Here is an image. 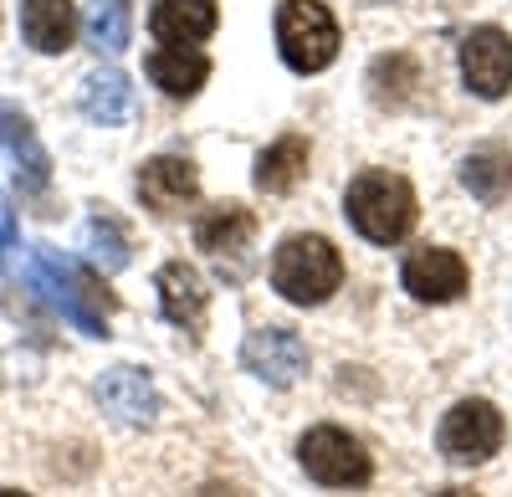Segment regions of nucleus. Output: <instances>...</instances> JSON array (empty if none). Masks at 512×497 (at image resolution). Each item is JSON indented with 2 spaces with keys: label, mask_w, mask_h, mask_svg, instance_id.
<instances>
[{
  "label": "nucleus",
  "mask_w": 512,
  "mask_h": 497,
  "mask_svg": "<svg viewBox=\"0 0 512 497\" xmlns=\"http://www.w3.org/2000/svg\"><path fill=\"white\" fill-rule=\"evenodd\" d=\"M507 441V421L492 400H461L446 410V421L436 431V446L446 462H461V467H477V462H492Z\"/></svg>",
  "instance_id": "nucleus-5"
},
{
  "label": "nucleus",
  "mask_w": 512,
  "mask_h": 497,
  "mask_svg": "<svg viewBox=\"0 0 512 497\" xmlns=\"http://www.w3.org/2000/svg\"><path fill=\"white\" fill-rule=\"evenodd\" d=\"M297 462L303 472L323 487H364L374 477V462L359 436L338 431V426H313L303 441H297Z\"/></svg>",
  "instance_id": "nucleus-6"
},
{
  "label": "nucleus",
  "mask_w": 512,
  "mask_h": 497,
  "mask_svg": "<svg viewBox=\"0 0 512 497\" xmlns=\"http://www.w3.org/2000/svg\"><path fill=\"white\" fill-rule=\"evenodd\" d=\"M82 241H88L93 267H103V272L128 267V236L118 231V221H113V216H93V221H88V231H82Z\"/></svg>",
  "instance_id": "nucleus-23"
},
{
  "label": "nucleus",
  "mask_w": 512,
  "mask_h": 497,
  "mask_svg": "<svg viewBox=\"0 0 512 497\" xmlns=\"http://www.w3.org/2000/svg\"><path fill=\"white\" fill-rule=\"evenodd\" d=\"M461 77L477 98H502L512 88V41L497 26H477L461 41Z\"/></svg>",
  "instance_id": "nucleus-9"
},
{
  "label": "nucleus",
  "mask_w": 512,
  "mask_h": 497,
  "mask_svg": "<svg viewBox=\"0 0 512 497\" xmlns=\"http://www.w3.org/2000/svg\"><path fill=\"white\" fill-rule=\"evenodd\" d=\"M98 405L108 410L113 421L123 426H154L159 416V390L149 380V369H134V364H118L98 380Z\"/></svg>",
  "instance_id": "nucleus-10"
},
{
  "label": "nucleus",
  "mask_w": 512,
  "mask_h": 497,
  "mask_svg": "<svg viewBox=\"0 0 512 497\" xmlns=\"http://www.w3.org/2000/svg\"><path fill=\"white\" fill-rule=\"evenodd\" d=\"M11 252H16V211H11L6 190H0V267H6Z\"/></svg>",
  "instance_id": "nucleus-24"
},
{
  "label": "nucleus",
  "mask_w": 512,
  "mask_h": 497,
  "mask_svg": "<svg viewBox=\"0 0 512 497\" xmlns=\"http://www.w3.org/2000/svg\"><path fill=\"white\" fill-rule=\"evenodd\" d=\"M82 113H88L93 123H103V129L128 123V118H134V82H128L118 67L88 72V77H82Z\"/></svg>",
  "instance_id": "nucleus-17"
},
{
  "label": "nucleus",
  "mask_w": 512,
  "mask_h": 497,
  "mask_svg": "<svg viewBox=\"0 0 512 497\" xmlns=\"http://www.w3.org/2000/svg\"><path fill=\"white\" fill-rule=\"evenodd\" d=\"M134 36V11L128 0H93L88 6V41L98 52H123Z\"/></svg>",
  "instance_id": "nucleus-21"
},
{
  "label": "nucleus",
  "mask_w": 512,
  "mask_h": 497,
  "mask_svg": "<svg viewBox=\"0 0 512 497\" xmlns=\"http://www.w3.org/2000/svg\"><path fill=\"white\" fill-rule=\"evenodd\" d=\"M149 31L164 41V47H180L190 52L195 41H205L216 31V6L210 0H159L149 11Z\"/></svg>",
  "instance_id": "nucleus-14"
},
{
  "label": "nucleus",
  "mask_w": 512,
  "mask_h": 497,
  "mask_svg": "<svg viewBox=\"0 0 512 497\" xmlns=\"http://www.w3.org/2000/svg\"><path fill=\"white\" fill-rule=\"evenodd\" d=\"M159 308H164V318L169 323H180L185 334H200L205 328V303H210V293H205V277L190 267V262H169L164 272H159Z\"/></svg>",
  "instance_id": "nucleus-13"
},
{
  "label": "nucleus",
  "mask_w": 512,
  "mask_h": 497,
  "mask_svg": "<svg viewBox=\"0 0 512 497\" xmlns=\"http://www.w3.org/2000/svg\"><path fill=\"white\" fill-rule=\"evenodd\" d=\"M277 47L292 72H323L338 57V21L318 0H282L277 11Z\"/></svg>",
  "instance_id": "nucleus-4"
},
{
  "label": "nucleus",
  "mask_w": 512,
  "mask_h": 497,
  "mask_svg": "<svg viewBox=\"0 0 512 497\" xmlns=\"http://www.w3.org/2000/svg\"><path fill=\"white\" fill-rule=\"evenodd\" d=\"M149 77H154V88H164L169 98H195L205 88V77H210V62L200 52H180V47H159L149 52Z\"/></svg>",
  "instance_id": "nucleus-20"
},
{
  "label": "nucleus",
  "mask_w": 512,
  "mask_h": 497,
  "mask_svg": "<svg viewBox=\"0 0 512 497\" xmlns=\"http://www.w3.org/2000/svg\"><path fill=\"white\" fill-rule=\"evenodd\" d=\"M0 497H26V492H16V487H0Z\"/></svg>",
  "instance_id": "nucleus-26"
},
{
  "label": "nucleus",
  "mask_w": 512,
  "mask_h": 497,
  "mask_svg": "<svg viewBox=\"0 0 512 497\" xmlns=\"http://www.w3.org/2000/svg\"><path fill=\"white\" fill-rule=\"evenodd\" d=\"M436 497H477V492H466V487H446V492H436Z\"/></svg>",
  "instance_id": "nucleus-25"
},
{
  "label": "nucleus",
  "mask_w": 512,
  "mask_h": 497,
  "mask_svg": "<svg viewBox=\"0 0 512 497\" xmlns=\"http://www.w3.org/2000/svg\"><path fill=\"white\" fill-rule=\"evenodd\" d=\"M303 175H308V139L303 134H282L262 159H256V190H267V195L297 190Z\"/></svg>",
  "instance_id": "nucleus-18"
},
{
  "label": "nucleus",
  "mask_w": 512,
  "mask_h": 497,
  "mask_svg": "<svg viewBox=\"0 0 512 497\" xmlns=\"http://www.w3.org/2000/svg\"><path fill=\"white\" fill-rule=\"evenodd\" d=\"M344 211L349 221L359 226V236L390 246V241H405L415 231V190L405 175H390V170H364L349 180V195H344Z\"/></svg>",
  "instance_id": "nucleus-2"
},
{
  "label": "nucleus",
  "mask_w": 512,
  "mask_h": 497,
  "mask_svg": "<svg viewBox=\"0 0 512 497\" xmlns=\"http://www.w3.org/2000/svg\"><path fill=\"white\" fill-rule=\"evenodd\" d=\"M400 282L420 303H456L466 293V282H472V272H466V262L451 252V246H420V252L405 257Z\"/></svg>",
  "instance_id": "nucleus-8"
},
{
  "label": "nucleus",
  "mask_w": 512,
  "mask_h": 497,
  "mask_svg": "<svg viewBox=\"0 0 512 497\" xmlns=\"http://www.w3.org/2000/svg\"><path fill=\"white\" fill-rule=\"evenodd\" d=\"M251 236H256V216L246 211V205H236V200L210 205V211L195 221L200 252H216V257H236V252H246Z\"/></svg>",
  "instance_id": "nucleus-15"
},
{
  "label": "nucleus",
  "mask_w": 512,
  "mask_h": 497,
  "mask_svg": "<svg viewBox=\"0 0 512 497\" xmlns=\"http://www.w3.org/2000/svg\"><path fill=\"white\" fill-rule=\"evenodd\" d=\"M461 185L472 190L482 205H502V200L512 195V149L487 144V149H477V154H466Z\"/></svg>",
  "instance_id": "nucleus-19"
},
{
  "label": "nucleus",
  "mask_w": 512,
  "mask_h": 497,
  "mask_svg": "<svg viewBox=\"0 0 512 497\" xmlns=\"http://www.w3.org/2000/svg\"><path fill=\"white\" fill-rule=\"evenodd\" d=\"M0 154L16 164V180H21L26 190H47V180H52V154H47V144L36 139L31 118H26L16 103H0Z\"/></svg>",
  "instance_id": "nucleus-12"
},
{
  "label": "nucleus",
  "mask_w": 512,
  "mask_h": 497,
  "mask_svg": "<svg viewBox=\"0 0 512 497\" xmlns=\"http://www.w3.org/2000/svg\"><path fill=\"white\" fill-rule=\"evenodd\" d=\"M139 195H144V205L154 216H175L200 195V170L180 154H159L139 170Z\"/></svg>",
  "instance_id": "nucleus-11"
},
{
  "label": "nucleus",
  "mask_w": 512,
  "mask_h": 497,
  "mask_svg": "<svg viewBox=\"0 0 512 497\" xmlns=\"http://www.w3.org/2000/svg\"><path fill=\"white\" fill-rule=\"evenodd\" d=\"M26 277L72 328H82V334H93V339H108V318H113L118 303H113V293L103 287V277L93 267L52 252V246H31Z\"/></svg>",
  "instance_id": "nucleus-1"
},
{
  "label": "nucleus",
  "mask_w": 512,
  "mask_h": 497,
  "mask_svg": "<svg viewBox=\"0 0 512 497\" xmlns=\"http://www.w3.org/2000/svg\"><path fill=\"white\" fill-rule=\"evenodd\" d=\"M241 364L256 380L287 390V385H297L308 375V344L297 334H287V328H256V334H246V344H241Z\"/></svg>",
  "instance_id": "nucleus-7"
},
{
  "label": "nucleus",
  "mask_w": 512,
  "mask_h": 497,
  "mask_svg": "<svg viewBox=\"0 0 512 497\" xmlns=\"http://www.w3.org/2000/svg\"><path fill=\"white\" fill-rule=\"evenodd\" d=\"M415 82H420V72H415V62H410V57H379V62H374V72H369L374 103H384V108L410 103V88H415Z\"/></svg>",
  "instance_id": "nucleus-22"
},
{
  "label": "nucleus",
  "mask_w": 512,
  "mask_h": 497,
  "mask_svg": "<svg viewBox=\"0 0 512 497\" xmlns=\"http://www.w3.org/2000/svg\"><path fill=\"white\" fill-rule=\"evenodd\" d=\"M21 31L36 52H67L72 47V36H77V6L72 0H26L21 6Z\"/></svg>",
  "instance_id": "nucleus-16"
},
{
  "label": "nucleus",
  "mask_w": 512,
  "mask_h": 497,
  "mask_svg": "<svg viewBox=\"0 0 512 497\" xmlns=\"http://www.w3.org/2000/svg\"><path fill=\"white\" fill-rule=\"evenodd\" d=\"M344 282V257L328 236H287L272 257V287L287 303H328Z\"/></svg>",
  "instance_id": "nucleus-3"
}]
</instances>
